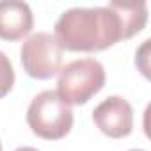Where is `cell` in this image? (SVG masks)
<instances>
[{
    "label": "cell",
    "mask_w": 151,
    "mask_h": 151,
    "mask_svg": "<svg viewBox=\"0 0 151 151\" xmlns=\"http://www.w3.org/2000/svg\"><path fill=\"white\" fill-rule=\"evenodd\" d=\"M20 55L27 75L37 80L55 77L62 66V46L48 32H36L27 37Z\"/></svg>",
    "instance_id": "obj_4"
},
{
    "label": "cell",
    "mask_w": 151,
    "mask_h": 151,
    "mask_svg": "<svg viewBox=\"0 0 151 151\" xmlns=\"http://www.w3.org/2000/svg\"><path fill=\"white\" fill-rule=\"evenodd\" d=\"M147 22L144 2H110L105 7H73L55 22V39L62 50L100 52L139 34Z\"/></svg>",
    "instance_id": "obj_1"
},
{
    "label": "cell",
    "mask_w": 151,
    "mask_h": 151,
    "mask_svg": "<svg viewBox=\"0 0 151 151\" xmlns=\"http://www.w3.org/2000/svg\"><path fill=\"white\" fill-rule=\"evenodd\" d=\"M93 121L110 139L128 137L133 130V109L123 96H109L94 109Z\"/></svg>",
    "instance_id": "obj_5"
},
{
    "label": "cell",
    "mask_w": 151,
    "mask_h": 151,
    "mask_svg": "<svg viewBox=\"0 0 151 151\" xmlns=\"http://www.w3.org/2000/svg\"><path fill=\"white\" fill-rule=\"evenodd\" d=\"M27 123L37 137L59 140L73 128V110L55 91H43L30 101Z\"/></svg>",
    "instance_id": "obj_3"
},
{
    "label": "cell",
    "mask_w": 151,
    "mask_h": 151,
    "mask_svg": "<svg viewBox=\"0 0 151 151\" xmlns=\"http://www.w3.org/2000/svg\"><path fill=\"white\" fill-rule=\"evenodd\" d=\"M34 16L27 2L2 0L0 2V39L18 41L32 30Z\"/></svg>",
    "instance_id": "obj_6"
},
{
    "label": "cell",
    "mask_w": 151,
    "mask_h": 151,
    "mask_svg": "<svg viewBox=\"0 0 151 151\" xmlns=\"http://www.w3.org/2000/svg\"><path fill=\"white\" fill-rule=\"evenodd\" d=\"M14 151H37V149H36V147H30V146H23V147L14 149Z\"/></svg>",
    "instance_id": "obj_8"
},
{
    "label": "cell",
    "mask_w": 151,
    "mask_h": 151,
    "mask_svg": "<svg viewBox=\"0 0 151 151\" xmlns=\"http://www.w3.org/2000/svg\"><path fill=\"white\" fill-rule=\"evenodd\" d=\"M14 86V69L9 57L0 52V98H4Z\"/></svg>",
    "instance_id": "obj_7"
},
{
    "label": "cell",
    "mask_w": 151,
    "mask_h": 151,
    "mask_svg": "<svg viewBox=\"0 0 151 151\" xmlns=\"http://www.w3.org/2000/svg\"><path fill=\"white\" fill-rule=\"evenodd\" d=\"M105 86V68L96 59L71 60L60 69L57 94L68 105H84Z\"/></svg>",
    "instance_id": "obj_2"
},
{
    "label": "cell",
    "mask_w": 151,
    "mask_h": 151,
    "mask_svg": "<svg viewBox=\"0 0 151 151\" xmlns=\"http://www.w3.org/2000/svg\"><path fill=\"white\" fill-rule=\"evenodd\" d=\"M0 151H2V144H0Z\"/></svg>",
    "instance_id": "obj_10"
},
{
    "label": "cell",
    "mask_w": 151,
    "mask_h": 151,
    "mask_svg": "<svg viewBox=\"0 0 151 151\" xmlns=\"http://www.w3.org/2000/svg\"><path fill=\"white\" fill-rule=\"evenodd\" d=\"M130 151H146V149H130Z\"/></svg>",
    "instance_id": "obj_9"
}]
</instances>
